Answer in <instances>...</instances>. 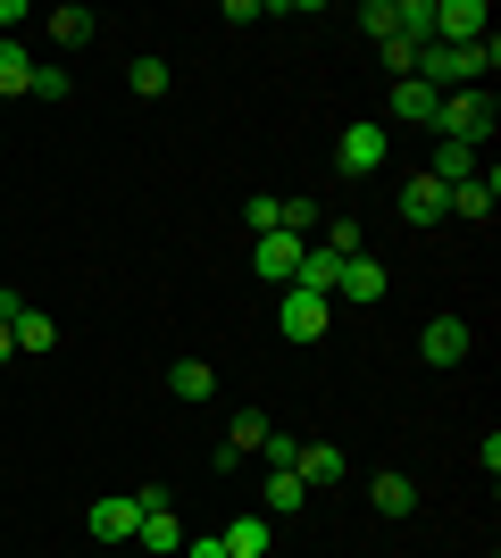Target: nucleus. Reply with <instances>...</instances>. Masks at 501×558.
I'll return each instance as SVG.
<instances>
[{"label":"nucleus","instance_id":"f257e3e1","mask_svg":"<svg viewBox=\"0 0 501 558\" xmlns=\"http://www.w3.org/2000/svg\"><path fill=\"white\" fill-rule=\"evenodd\" d=\"M493 125H501V109H493V93H485V84H460V93H443L434 100V134L443 142H493Z\"/></svg>","mask_w":501,"mask_h":558},{"label":"nucleus","instance_id":"f03ea898","mask_svg":"<svg viewBox=\"0 0 501 558\" xmlns=\"http://www.w3.org/2000/svg\"><path fill=\"white\" fill-rule=\"evenodd\" d=\"M493 34V17H485V0H434V17H427V43L443 50H468Z\"/></svg>","mask_w":501,"mask_h":558},{"label":"nucleus","instance_id":"7ed1b4c3","mask_svg":"<svg viewBox=\"0 0 501 558\" xmlns=\"http://www.w3.org/2000/svg\"><path fill=\"white\" fill-rule=\"evenodd\" d=\"M493 201H501V167L485 159L468 184H452V201H443V217H460V226H485L493 217Z\"/></svg>","mask_w":501,"mask_h":558},{"label":"nucleus","instance_id":"20e7f679","mask_svg":"<svg viewBox=\"0 0 501 558\" xmlns=\"http://www.w3.org/2000/svg\"><path fill=\"white\" fill-rule=\"evenodd\" d=\"M334 167H343V175H377V167H384V125H377V117L343 125V142H334Z\"/></svg>","mask_w":501,"mask_h":558},{"label":"nucleus","instance_id":"39448f33","mask_svg":"<svg viewBox=\"0 0 501 558\" xmlns=\"http://www.w3.org/2000/svg\"><path fill=\"white\" fill-rule=\"evenodd\" d=\"M84 525H93V542H134L143 500H134V492H109V500H93V509H84Z\"/></svg>","mask_w":501,"mask_h":558},{"label":"nucleus","instance_id":"423d86ee","mask_svg":"<svg viewBox=\"0 0 501 558\" xmlns=\"http://www.w3.org/2000/svg\"><path fill=\"white\" fill-rule=\"evenodd\" d=\"M434 100H443V93H427L418 75H393V93H384V125H434Z\"/></svg>","mask_w":501,"mask_h":558},{"label":"nucleus","instance_id":"0eeeda50","mask_svg":"<svg viewBox=\"0 0 501 558\" xmlns=\"http://www.w3.org/2000/svg\"><path fill=\"white\" fill-rule=\"evenodd\" d=\"M276 317H285V342H318L334 308L318 301V292H301V283H285V308H276Z\"/></svg>","mask_w":501,"mask_h":558},{"label":"nucleus","instance_id":"6e6552de","mask_svg":"<svg viewBox=\"0 0 501 558\" xmlns=\"http://www.w3.org/2000/svg\"><path fill=\"white\" fill-rule=\"evenodd\" d=\"M134 542H143V558H176L184 550V517H176V500H167V509H143V525H134Z\"/></svg>","mask_w":501,"mask_h":558},{"label":"nucleus","instance_id":"1a4fd4ad","mask_svg":"<svg viewBox=\"0 0 501 558\" xmlns=\"http://www.w3.org/2000/svg\"><path fill=\"white\" fill-rule=\"evenodd\" d=\"M418 359H427V367H460V359H468V317H434V326L418 333Z\"/></svg>","mask_w":501,"mask_h":558},{"label":"nucleus","instance_id":"9d476101","mask_svg":"<svg viewBox=\"0 0 501 558\" xmlns=\"http://www.w3.org/2000/svg\"><path fill=\"white\" fill-rule=\"evenodd\" d=\"M334 292H351V301H384V292H393V276H384V258H377V251H359V258H343Z\"/></svg>","mask_w":501,"mask_h":558},{"label":"nucleus","instance_id":"9b49d317","mask_svg":"<svg viewBox=\"0 0 501 558\" xmlns=\"http://www.w3.org/2000/svg\"><path fill=\"white\" fill-rule=\"evenodd\" d=\"M217 550L226 558H267L276 550V517H235V525L217 534Z\"/></svg>","mask_w":501,"mask_h":558},{"label":"nucleus","instance_id":"f8f14e48","mask_svg":"<svg viewBox=\"0 0 501 558\" xmlns=\"http://www.w3.org/2000/svg\"><path fill=\"white\" fill-rule=\"evenodd\" d=\"M477 167H485V150H477V142H434L427 175H434V184H443V192H452V184H468Z\"/></svg>","mask_w":501,"mask_h":558},{"label":"nucleus","instance_id":"ddd939ff","mask_svg":"<svg viewBox=\"0 0 501 558\" xmlns=\"http://www.w3.org/2000/svg\"><path fill=\"white\" fill-rule=\"evenodd\" d=\"M334 276H343V258H334L326 242H301V267H293V283H301V292H318V301H334Z\"/></svg>","mask_w":501,"mask_h":558},{"label":"nucleus","instance_id":"4468645a","mask_svg":"<svg viewBox=\"0 0 501 558\" xmlns=\"http://www.w3.org/2000/svg\"><path fill=\"white\" fill-rule=\"evenodd\" d=\"M34 68H43V59L0 34V93H9V100H34Z\"/></svg>","mask_w":501,"mask_h":558},{"label":"nucleus","instance_id":"2eb2a0df","mask_svg":"<svg viewBox=\"0 0 501 558\" xmlns=\"http://www.w3.org/2000/svg\"><path fill=\"white\" fill-rule=\"evenodd\" d=\"M443 201H452V192L434 184V175H409L402 184V217L409 226H443Z\"/></svg>","mask_w":501,"mask_h":558},{"label":"nucleus","instance_id":"dca6fc26","mask_svg":"<svg viewBox=\"0 0 501 558\" xmlns=\"http://www.w3.org/2000/svg\"><path fill=\"white\" fill-rule=\"evenodd\" d=\"M301 500H310V484H301L293 466H267V484H260V517H293Z\"/></svg>","mask_w":501,"mask_h":558},{"label":"nucleus","instance_id":"f3484780","mask_svg":"<svg viewBox=\"0 0 501 558\" xmlns=\"http://www.w3.org/2000/svg\"><path fill=\"white\" fill-rule=\"evenodd\" d=\"M251 267H260L267 283H293V267H301V242H293V233H260V251H251Z\"/></svg>","mask_w":501,"mask_h":558},{"label":"nucleus","instance_id":"a211bd4d","mask_svg":"<svg viewBox=\"0 0 501 558\" xmlns=\"http://www.w3.org/2000/svg\"><path fill=\"white\" fill-rule=\"evenodd\" d=\"M267 434H276V417H267V409H242V417L226 425V450H217V466H226V459H242V450H260Z\"/></svg>","mask_w":501,"mask_h":558},{"label":"nucleus","instance_id":"6ab92c4d","mask_svg":"<svg viewBox=\"0 0 501 558\" xmlns=\"http://www.w3.org/2000/svg\"><path fill=\"white\" fill-rule=\"evenodd\" d=\"M368 500H377V517H409V509H418V484H409L402 466H384L377 484H368Z\"/></svg>","mask_w":501,"mask_h":558},{"label":"nucleus","instance_id":"aec40b11","mask_svg":"<svg viewBox=\"0 0 501 558\" xmlns=\"http://www.w3.org/2000/svg\"><path fill=\"white\" fill-rule=\"evenodd\" d=\"M293 475L310 492H326V484H343V450H326V442H301V459H293Z\"/></svg>","mask_w":501,"mask_h":558},{"label":"nucleus","instance_id":"412c9836","mask_svg":"<svg viewBox=\"0 0 501 558\" xmlns=\"http://www.w3.org/2000/svg\"><path fill=\"white\" fill-rule=\"evenodd\" d=\"M43 34H50V50H84L93 43V9H50Z\"/></svg>","mask_w":501,"mask_h":558},{"label":"nucleus","instance_id":"4be33fe9","mask_svg":"<svg viewBox=\"0 0 501 558\" xmlns=\"http://www.w3.org/2000/svg\"><path fill=\"white\" fill-rule=\"evenodd\" d=\"M167 392H176V400H210L217 367H210V359H176V367H167Z\"/></svg>","mask_w":501,"mask_h":558},{"label":"nucleus","instance_id":"5701e85b","mask_svg":"<svg viewBox=\"0 0 501 558\" xmlns=\"http://www.w3.org/2000/svg\"><path fill=\"white\" fill-rule=\"evenodd\" d=\"M9 342H17V350H25V359H43V350H50V342H59V326H50L43 308H17V326H9Z\"/></svg>","mask_w":501,"mask_h":558},{"label":"nucleus","instance_id":"b1692460","mask_svg":"<svg viewBox=\"0 0 501 558\" xmlns=\"http://www.w3.org/2000/svg\"><path fill=\"white\" fill-rule=\"evenodd\" d=\"M126 93H143V100H159V93H167V59H151V50H143V59H134V68H126Z\"/></svg>","mask_w":501,"mask_h":558},{"label":"nucleus","instance_id":"393cba45","mask_svg":"<svg viewBox=\"0 0 501 558\" xmlns=\"http://www.w3.org/2000/svg\"><path fill=\"white\" fill-rule=\"evenodd\" d=\"M242 226H251V233H276V192H251V201H242Z\"/></svg>","mask_w":501,"mask_h":558},{"label":"nucleus","instance_id":"a878e982","mask_svg":"<svg viewBox=\"0 0 501 558\" xmlns=\"http://www.w3.org/2000/svg\"><path fill=\"white\" fill-rule=\"evenodd\" d=\"M68 93H75L68 68H34V100H68Z\"/></svg>","mask_w":501,"mask_h":558},{"label":"nucleus","instance_id":"bb28decb","mask_svg":"<svg viewBox=\"0 0 501 558\" xmlns=\"http://www.w3.org/2000/svg\"><path fill=\"white\" fill-rule=\"evenodd\" d=\"M359 25H368L377 43H393V34H402V25H393V0H368V9H359Z\"/></svg>","mask_w":501,"mask_h":558},{"label":"nucleus","instance_id":"cd10ccee","mask_svg":"<svg viewBox=\"0 0 501 558\" xmlns=\"http://www.w3.org/2000/svg\"><path fill=\"white\" fill-rule=\"evenodd\" d=\"M377 50H384V68H393V75L418 68V43H409V34H393V43H377Z\"/></svg>","mask_w":501,"mask_h":558},{"label":"nucleus","instance_id":"c85d7f7f","mask_svg":"<svg viewBox=\"0 0 501 558\" xmlns=\"http://www.w3.org/2000/svg\"><path fill=\"white\" fill-rule=\"evenodd\" d=\"M260 459H267V466H293V459H301V442H293V434H267Z\"/></svg>","mask_w":501,"mask_h":558},{"label":"nucleus","instance_id":"c756f323","mask_svg":"<svg viewBox=\"0 0 501 558\" xmlns=\"http://www.w3.org/2000/svg\"><path fill=\"white\" fill-rule=\"evenodd\" d=\"M0 25H9V43H17V25H25V0H0Z\"/></svg>","mask_w":501,"mask_h":558},{"label":"nucleus","instance_id":"7c9ffc66","mask_svg":"<svg viewBox=\"0 0 501 558\" xmlns=\"http://www.w3.org/2000/svg\"><path fill=\"white\" fill-rule=\"evenodd\" d=\"M17 308H25L17 292H0V326H17Z\"/></svg>","mask_w":501,"mask_h":558},{"label":"nucleus","instance_id":"2f4dec72","mask_svg":"<svg viewBox=\"0 0 501 558\" xmlns=\"http://www.w3.org/2000/svg\"><path fill=\"white\" fill-rule=\"evenodd\" d=\"M9 359H17V342H9V326H0V367H9Z\"/></svg>","mask_w":501,"mask_h":558}]
</instances>
